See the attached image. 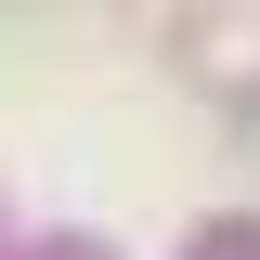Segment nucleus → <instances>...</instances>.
<instances>
[]
</instances>
